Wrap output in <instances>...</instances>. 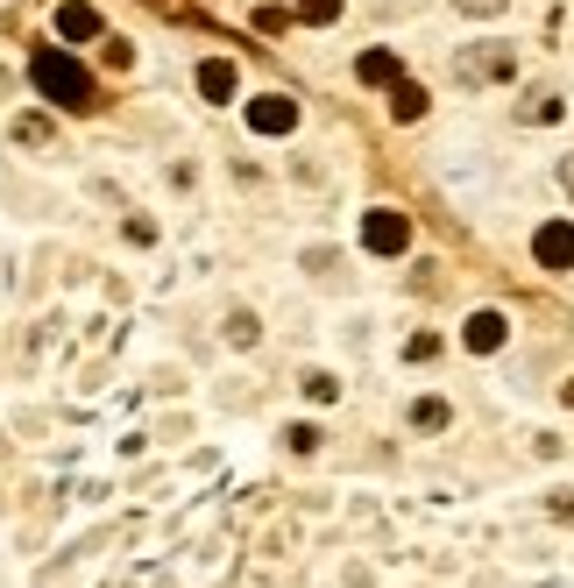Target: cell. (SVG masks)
<instances>
[{"label": "cell", "instance_id": "ba28073f", "mask_svg": "<svg viewBox=\"0 0 574 588\" xmlns=\"http://www.w3.org/2000/svg\"><path fill=\"white\" fill-rule=\"evenodd\" d=\"M249 121H256V128H263V135H284V128H291V121H298V107H291V100H277V93H270V100H256V107H249Z\"/></svg>", "mask_w": 574, "mask_h": 588}, {"label": "cell", "instance_id": "5bb4252c", "mask_svg": "<svg viewBox=\"0 0 574 588\" xmlns=\"http://www.w3.org/2000/svg\"><path fill=\"white\" fill-rule=\"evenodd\" d=\"M362 78H369V86H376V78H397V64H390V50H369L362 64H355Z\"/></svg>", "mask_w": 574, "mask_h": 588}, {"label": "cell", "instance_id": "9c48e42d", "mask_svg": "<svg viewBox=\"0 0 574 588\" xmlns=\"http://www.w3.org/2000/svg\"><path fill=\"white\" fill-rule=\"evenodd\" d=\"M447 418H454L447 397H419V404H412V433H447Z\"/></svg>", "mask_w": 574, "mask_h": 588}, {"label": "cell", "instance_id": "52a82bcc", "mask_svg": "<svg viewBox=\"0 0 574 588\" xmlns=\"http://www.w3.org/2000/svg\"><path fill=\"white\" fill-rule=\"evenodd\" d=\"M305 277L312 284H348V256L341 248H305Z\"/></svg>", "mask_w": 574, "mask_h": 588}, {"label": "cell", "instance_id": "8992f818", "mask_svg": "<svg viewBox=\"0 0 574 588\" xmlns=\"http://www.w3.org/2000/svg\"><path fill=\"white\" fill-rule=\"evenodd\" d=\"M560 114H567V93H560V86H532V93H525V107H518V121H525V128L560 121Z\"/></svg>", "mask_w": 574, "mask_h": 588}, {"label": "cell", "instance_id": "2e32d148", "mask_svg": "<svg viewBox=\"0 0 574 588\" xmlns=\"http://www.w3.org/2000/svg\"><path fill=\"white\" fill-rule=\"evenodd\" d=\"M454 8H461V15H504L511 0H454Z\"/></svg>", "mask_w": 574, "mask_h": 588}, {"label": "cell", "instance_id": "7a4b0ae2", "mask_svg": "<svg viewBox=\"0 0 574 588\" xmlns=\"http://www.w3.org/2000/svg\"><path fill=\"white\" fill-rule=\"evenodd\" d=\"M36 86H43L57 107H93V78L78 71L71 57H57V50H43V57H36Z\"/></svg>", "mask_w": 574, "mask_h": 588}, {"label": "cell", "instance_id": "7c38bea8", "mask_svg": "<svg viewBox=\"0 0 574 588\" xmlns=\"http://www.w3.org/2000/svg\"><path fill=\"white\" fill-rule=\"evenodd\" d=\"M199 93L227 100V93H234V71H227V64H199Z\"/></svg>", "mask_w": 574, "mask_h": 588}, {"label": "cell", "instance_id": "4fadbf2b", "mask_svg": "<svg viewBox=\"0 0 574 588\" xmlns=\"http://www.w3.org/2000/svg\"><path fill=\"white\" fill-rule=\"evenodd\" d=\"M227 341H234V348H256V341H263L256 312H234V319H227Z\"/></svg>", "mask_w": 574, "mask_h": 588}, {"label": "cell", "instance_id": "30bf717a", "mask_svg": "<svg viewBox=\"0 0 574 588\" xmlns=\"http://www.w3.org/2000/svg\"><path fill=\"white\" fill-rule=\"evenodd\" d=\"M57 29H64V36H93V29H100V15L86 8V0H71V8L57 15Z\"/></svg>", "mask_w": 574, "mask_h": 588}, {"label": "cell", "instance_id": "8fae6325", "mask_svg": "<svg viewBox=\"0 0 574 588\" xmlns=\"http://www.w3.org/2000/svg\"><path fill=\"white\" fill-rule=\"evenodd\" d=\"M305 397H312V404H334V397H341V376H334V369H305Z\"/></svg>", "mask_w": 574, "mask_h": 588}, {"label": "cell", "instance_id": "3957f363", "mask_svg": "<svg viewBox=\"0 0 574 588\" xmlns=\"http://www.w3.org/2000/svg\"><path fill=\"white\" fill-rule=\"evenodd\" d=\"M461 348H468V355H497V348H511V312H497V305L468 312V333H461Z\"/></svg>", "mask_w": 574, "mask_h": 588}, {"label": "cell", "instance_id": "6da1fadb", "mask_svg": "<svg viewBox=\"0 0 574 588\" xmlns=\"http://www.w3.org/2000/svg\"><path fill=\"white\" fill-rule=\"evenodd\" d=\"M511 71H518V43H504V36L454 50V86H504Z\"/></svg>", "mask_w": 574, "mask_h": 588}, {"label": "cell", "instance_id": "9a60e30c", "mask_svg": "<svg viewBox=\"0 0 574 588\" xmlns=\"http://www.w3.org/2000/svg\"><path fill=\"white\" fill-rule=\"evenodd\" d=\"M546 518H560V525H574V489H546Z\"/></svg>", "mask_w": 574, "mask_h": 588}, {"label": "cell", "instance_id": "5b68a950", "mask_svg": "<svg viewBox=\"0 0 574 588\" xmlns=\"http://www.w3.org/2000/svg\"><path fill=\"white\" fill-rule=\"evenodd\" d=\"M532 256H539L546 270H574V227H567V220L539 227V234H532Z\"/></svg>", "mask_w": 574, "mask_h": 588}, {"label": "cell", "instance_id": "277c9868", "mask_svg": "<svg viewBox=\"0 0 574 588\" xmlns=\"http://www.w3.org/2000/svg\"><path fill=\"white\" fill-rule=\"evenodd\" d=\"M362 241L376 248V256H404V241H412V227H404V213H390V206H376V213L362 220Z\"/></svg>", "mask_w": 574, "mask_h": 588}, {"label": "cell", "instance_id": "e0dca14e", "mask_svg": "<svg viewBox=\"0 0 574 588\" xmlns=\"http://www.w3.org/2000/svg\"><path fill=\"white\" fill-rule=\"evenodd\" d=\"M560 185H567V199H574V156H560Z\"/></svg>", "mask_w": 574, "mask_h": 588}]
</instances>
